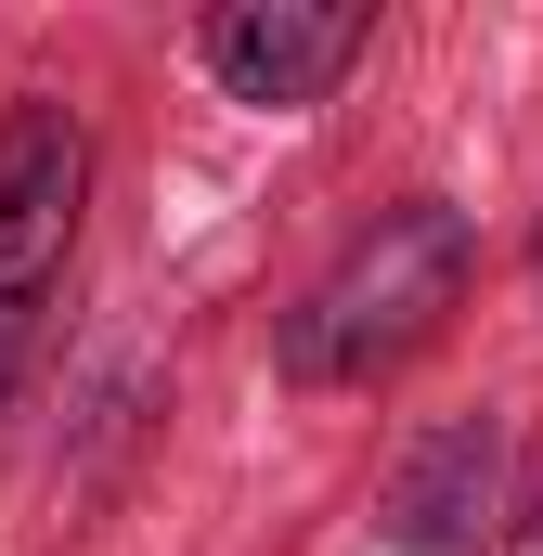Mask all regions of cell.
Listing matches in <instances>:
<instances>
[{
    "label": "cell",
    "instance_id": "1",
    "mask_svg": "<svg viewBox=\"0 0 543 556\" xmlns=\"http://www.w3.org/2000/svg\"><path fill=\"white\" fill-rule=\"evenodd\" d=\"M479 285V220L453 194H389L324 273L298 285V311L272 324V376L285 389H389L414 350H440V324Z\"/></svg>",
    "mask_w": 543,
    "mask_h": 556
},
{
    "label": "cell",
    "instance_id": "2",
    "mask_svg": "<svg viewBox=\"0 0 543 556\" xmlns=\"http://www.w3.org/2000/svg\"><path fill=\"white\" fill-rule=\"evenodd\" d=\"M78 220H91V130H78V104L13 91L0 104V389L26 376V350H39V324L65 298Z\"/></svg>",
    "mask_w": 543,
    "mask_h": 556
},
{
    "label": "cell",
    "instance_id": "3",
    "mask_svg": "<svg viewBox=\"0 0 543 556\" xmlns=\"http://www.w3.org/2000/svg\"><path fill=\"white\" fill-rule=\"evenodd\" d=\"M194 52H207V78H220L233 104L311 117V104H337V78L376 52V13H363V0H220V13L194 26Z\"/></svg>",
    "mask_w": 543,
    "mask_h": 556
},
{
    "label": "cell",
    "instance_id": "4",
    "mask_svg": "<svg viewBox=\"0 0 543 556\" xmlns=\"http://www.w3.org/2000/svg\"><path fill=\"white\" fill-rule=\"evenodd\" d=\"M492 492H505V427L492 415L427 427V440L402 453V479H389V544L402 556H466L479 518H492Z\"/></svg>",
    "mask_w": 543,
    "mask_h": 556
},
{
    "label": "cell",
    "instance_id": "5",
    "mask_svg": "<svg viewBox=\"0 0 543 556\" xmlns=\"http://www.w3.org/2000/svg\"><path fill=\"white\" fill-rule=\"evenodd\" d=\"M492 556H543V479L518 492V505H505V544H492Z\"/></svg>",
    "mask_w": 543,
    "mask_h": 556
}]
</instances>
